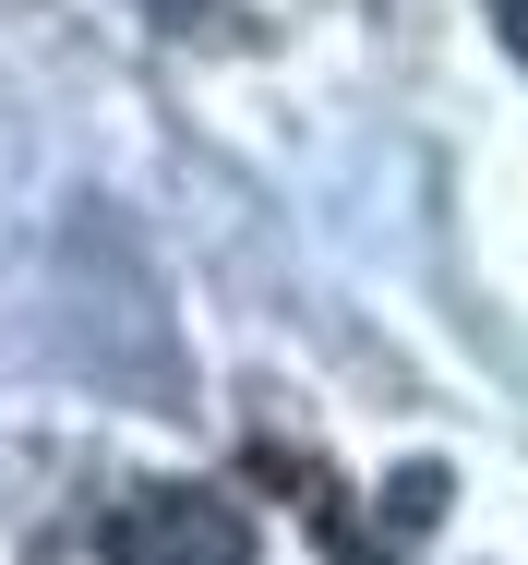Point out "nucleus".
Listing matches in <instances>:
<instances>
[{
  "instance_id": "obj_1",
  "label": "nucleus",
  "mask_w": 528,
  "mask_h": 565,
  "mask_svg": "<svg viewBox=\"0 0 528 565\" xmlns=\"http://www.w3.org/2000/svg\"><path fill=\"white\" fill-rule=\"evenodd\" d=\"M108 565H252V518L205 481H157L108 518Z\"/></svg>"
},
{
  "instance_id": "obj_2",
  "label": "nucleus",
  "mask_w": 528,
  "mask_h": 565,
  "mask_svg": "<svg viewBox=\"0 0 528 565\" xmlns=\"http://www.w3.org/2000/svg\"><path fill=\"white\" fill-rule=\"evenodd\" d=\"M493 24H505V49L528 61V0H493Z\"/></svg>"
}]
</instances>
